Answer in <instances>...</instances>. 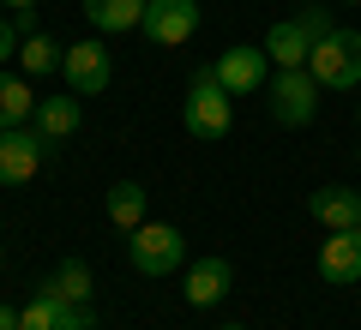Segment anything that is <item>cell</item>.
<instances>
[{"label": "cell", "instance_id": "7c38bea8", "mask_svg": "<svg viewBox=\"0 0 361 330\" xmlns=\"http://www.w3.org/2000/svg\"><path fill=\"white\" fill-rule=\"evenodd\" d=\"M307 216L319 222L325 234H331V229H361V192H349V186H319V192H307Z\"/></svg>", "mask_w": 361, "mask_h": 330}, {"label": "cell", "instance_id": "cb8c5ba5", "mask_svg": "<svg viewBox=\"0 0 361 330\" xmlns=\"http://www.w3.org/2000/svg\"><path fill=\"white\" fill-rule=\"evenodd\" d=\"M0 6H13V13H25V6H37V0H0Z\"/></svg>", "mask_w": 361, "mask_h": 330}, {"label": "cell", "instance_id": "9a60e30c", "mask_svg": "<svg viewBox=\"0 0 361 330\" xmlns=\"http://www.w3.org/2000/svg\"><path fill=\"white\" fill-rule=\"evenodd\" d=\"M145 6H151V0H85V18L103 30V37H121V30L145 25Z\"/></svg>", "mask_w": 361, "mask_h": 330}, {"label": "cell", "instance_id": "6da1fadb", "mask_svg": "<svg viewBox=\"0 0 361 330\" xmlns=\"http://www.w3.org/2000/svg\"><path fill=\"white\" fill-rule=\"evenodd\" d=\"M180 127L193 132L199 144H211V139H229V127H235V96L217 84V72H193V90H187V102H180Z\"/></svg>", "mask_w": 361, "mask_h": 330}, {"label": "cell", "instance_id": "484cf974", "mask_svg": "<svg viewBox=\"0 0 361 330\" xmlns=\"http://www.w3.org/2000/svg\"><path fill=\"white\" fill-rule=\"evenodd\" d=\"M223 330H247V324H223Z\"/></svg>", "mask_w": 361, "mask_h": 330}, {"label": "cell", "instance_id": "4fadbf2b", "mask_svg": "<svg viewBox=\"0 0 361 330\" xmlns=\"http://www.w3.org/2000/svg\"><path fill=\"white\" fill-rule=\"evenodd\" d=\"M30 127H37L42 139H49V151H54V144H66L78 127H85V108H78V96H37Z\"/></svg>", "mask_w": 361, "mask_h": 330}, {"label": "cell", "instance_id": "7402d4cb", "mask_svg": "<svg viewBox=\"0 0 361 330\" xmlns=\"http://www.w3.org/2000/svg\"><path fill=\"white\" fill-rule=\"evenodd\" d=\"M13 30H18V42L37 37V13H30V6H25V13H13Z\"/></svg>", "mask_w": 361, "mask_h": 330}, {"label": "cell", "instance_id": "7a4b0ae2", "mask_svg": "<svg viewBox=\"0 0 361 330\" xmlns=\"http://www.w3.org/2000/svg\"><path fill=\"white\" fill-rule=\"evenodd\" d=\"M307 72L319 78V90H355L361 84V30L337 25L331 37H319L307 54Z\"/></svg>", "mask_w": 361, "mask_h": 330}, {"label": "cell", "instance_id": "30bf717a", "mask_svg": "<svg viewBox=\"0 0 361 330\" xmlns=\"http://www.w3.org/2000/svg\"><path fill=\"white\" fill-rule=\"evenodd\" d=\"M319 277L331 288H355L361 282V229H331L319 246Z\"/></svg>", "mask_w": 361, "mask_h": 330}, {"label": "cell", "instance_id": "d4e9b609", "mask_svg": "<svg viewBox=\"0 0 361 330\" xmlns=\"http://www.w3.org/2000/svg\"><path fill=\"white\" fill-rule=\"evenodd\" d=\"M331 6H361V0H331Z\"/></svg>", "mask_w": 361, "mask_h": 330}, {"label": "cell", "instance_id": "9c48e42d", "mask_svg": "<svg viewBox=\"0 0 361 330\" xmlns=\"http://www.w3.org/2000/svg\"><path fill=\"white\" fill-rule=\"evenodd\" d=\"M18 324L25 330H97V312L61 300V294H49V288H37L25 306H18Z\"/></svg>", "mask_w": 361, "mask_h": 330}, {"label": "cell", "instance_id": "ac0fdd59", "mask_svg": "<svg viewBox=\"0 0 361 330\" xmlns=\"http://www.w3.org/2000/svg\"><path fill=\"white\" fill-rule=\"evenodd\" d=\"M61 61H66V49L54 37H25L18 42V66H25V78H42V72H61Z\"/></svg>", "mask_w": 361, "mask_h": 330}, {"label": "cell", "instance_id": "ba28073f", "mask_svg": "<svg viewBox=\"0 0 361 330\" xmlns=\"http://www.w3.org/2000/svg\"><path fill=\"white\" fill-rule=\"evenodd\" d=\"M139 30L157 42V49H180V42H193V30H199V0H151Z\"/></svg>", "mask_w": 361, "mask_h": 330}, {"label": "cell", "instance_id": "2e32d148", "mask_svg": "<svg viewBox=\"0 0 361 330\" xmlns=\"http://www.w3.org/2000/svg\"><path fill=\"white\" fill-rule=\"evenodd\" d=\"M30 115H37V90H30V78H13L6 66H0V132L25 127Z\"/></svg>", "mask_w": 361, "mask_h": 330}, {"label": "cell", "instance_id": "4316f807", "mask_svg": "<svg viewBox=\"0 0 361 330\" xmlns=\"http://www.w3.org/2000/svg\"><path fill=\"white\" fill-rule=\"evenodd\" d=\"M355 127H361V108H355Z\"/></svg>", "mask_w": 361, "mask_h": 330}, {"label": "cell", "instance_id": "e0dca14e", "mask_svg": "<svg viewBox=\"0 0 361 330\" xmlns=\"http://www.w3.org/2000/svg\"><path fill=\"white\" fill-rule=\"evenodd\" d=\"M139 222H145V186L139 180H115V186H109V229L133 234Z\"/></svg>", "mask_w": 361, "mask_h": 330}, {"label": "cell", "instance_id": "3957f363", "mask_svg": "<svg viewBox=\"0 0 361 330\" xmlns=\"http://www.w3.org/2000/svg\"><path fill=\"white\" fill-rule=\"evenodd\" d=\"M127 265L139 277H169V270L187 265V234L175 222H139L133 241H127Z\"/></svg>", "mask_w": 361, "mask_h": 330}, {"label": "cell", "instance_id": "8fae6325", "mask_svg": "<svg viewBox=\"0 0 361 330\" xmlns=\"http://www.w3.org/2000/svg\"><path fill=\"white\" fill-rule=\"evenodd\" d=\"M229 288H235V265L229 258H199V265H187V306H199V312H205V306H223L229 300Z\"/></svg>", "mask_w": 361, "mask_h": 330}, {"label": "cell", "instance_id": "5bb4252c", "mask_svg": "<svg viewBox=\"0 0 361 330\" xmlns=\"http://www.w3.org/2000/svg\"><path fill=\"white\" fill-rule=\"evenodd\" d=\"M259 49L271 54V66L283 72V66H307V54H313V37L301 30V18H277V25L265 30V42Z\"/></svg>", "mask_w": 361, "mask_h": 330}, {"label": "cell", "instance_id": "d6986e66", "mask_svg": "<svg viewBox=\"0 0 361 330\" xmlns=\"http://www.w3.org/2000/svg\"><path fill=\"white\" fill-rule=\"evenodd\" d=\"M42 288L61 294V300H73V306H90V265L85 258H61V270H54Z\"/></svg>", "mask_w": 361, "mask_h": 330}, {"label": "cell", "instance_id": "52a82bcc", "mask_svg": "<svg viewBox=\"0 0 361 330\" xmlns=\"http://www.w3.org/2000/svg\"><path fill=\"white\" fill-rule=\"evenodd\" d=\"M42 156H49V139L37 127H6L0 132V186H25L37 180Z\"/></svg>", "mask_w": 361, "mask_h": 330}, {"label": "cell", "instance_id": "44dd1931", "mask_svg": "<svg viewBox=\"0 0 361 330\" xmlns=\"http://www.w3.org/2000/svg\"><path fill=\"white\" fill-rule=\"evenodd\" d=\"M13 49H18V30H13V18H0V66H6Z\"/></svg>", "mask_w": 361, "mask_h": 330}, {"label": "cell", "instance_id": "8992f818", "mask_svg": "<svg viewBox=\"0 0 361 330\" xmlns=\"http://www.w3.org/2000/svg\"><path fill=\"white\" fill-rule=\"evenodd\" d=\"M211 72H217V84L229 90V96H253V90L271 84V54L253 49V42H241V49H223L217 61H211Z\"/></svg>", "mask_w": 361, "mask_h": 330}, {"label": "cell", "instance_id": "5b68a950", "mask_svg": "<svg viewBox=\"0 0 361 330\" xmlns=\"http://www.w3.org/2000/svg\"><path fill=\"white\" fill-rule=\"evenodd\" d=\"M109 72H115V61H109V42H66V61H61V78L73 96H103L109 90Z\"/></svg>", "mask_w": 361, "mask_h": 330}, {"label": "cell", "instance_id": "277c9868", "mask_svg": "<svg viewBox=\"0 0 361 330\" xmlns=\"http://www.w3.org/2000/svg\"><path fill=\"white\" fill-rule=\"evenodd\" d=\"M265 90H271V120H277V127H307V120L319 115V78H313L307 66H283Z\"/></svg>", "mask_w": 361, "mask_h": 330}, {"label": "cell", "instance_id": "ffe728a7", "mask_svg": "<svg viewBox=\"0 0 361 330\" xmlns=\"http://www.w3.org/2000/svg\"><path fill=\"white\" fill-rule=\"evenodd\" d=\"M301 30H307V37L319 42V37H331L337 25H331V13H325V6H301Z\"/></svg>", "mask_w": 361, "mask_h": 330}, {"label": "cell", "instance_id": "603a6c76", "mask_svg": "<svg viewBox=\"0 0 361 330\" xmlns=\"http://www.w3.org/2000/svg\"><path fill=\"white\" fill-rule=\"evenodd\" d=\"M0 330H25V324H18V312H13L6 300H0Z\"/></svg>", "mask_w": 361, "mask_h": 330}]
</instances>
